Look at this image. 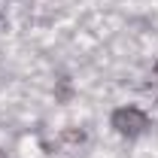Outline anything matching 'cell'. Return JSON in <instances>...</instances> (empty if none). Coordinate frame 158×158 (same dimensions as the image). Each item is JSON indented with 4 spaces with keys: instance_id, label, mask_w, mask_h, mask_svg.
<instances>
[{
    "instance_id": "3",
    "label": "cell",
    "mask_w": 158,
    "mask_h": 158,
    "mask_svg": "<svg viewBox=\"0 0 158 158\" xmlns=\"http://www.w3.org/2000/svg\"><path fill=\"white\" fill-rule=\"evenodd\" d=\"M0 158H9V155H6V152H3V149H0Z\"/></svg>"
},
{
    "instance_id": "1",
    "label": "cell",
    "mask_w": 158,
    "mask_h": 158,
    "mask_svg": "<svg viewBox=\"0 0 158 158\" xmlns=\"http://www.w3.org/2000/svg\"><path fill=\"white\" fill-rule=\"evenodd\" d=\"M110 125L118 137H128V140H137L149 131V116L140 110V106H118L113 110L110 116Z\"/></svg>"
},
{
    "instance_id": "4",
    "label": "cell",
    "mask_w": 158,
    "mask_h": 158,
    "mask_svg": "<svg viewBox=\"0 0 158 158\" xmlns=\"http://www.w3.org/2000/svg\"><path fill=\"white\" fill-rule=\"evenodd\" d=\"M155 76H158V61H155Z\"/></svg>"
},
{
    "instance_id": "2",
    "label": "cell",
    "mask_w": 158,
    "mask_h": 158,
    "mask_svg": "<svg viewBox=\"0 0 158 158\" xmlns=\"http://www.w3.org/2000/svg\"><path fill=\"white\" fill-rule=\"evenodd\" d=\"M64 143H85V131H76V128H70V131H64L61 134Z\"/></svg>"
}]
</instances>
